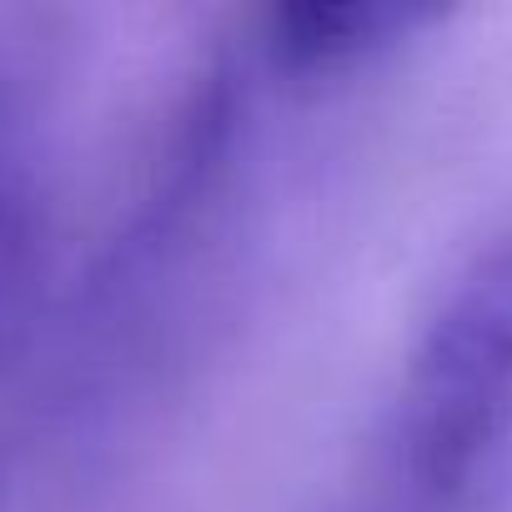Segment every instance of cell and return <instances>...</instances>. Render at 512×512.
I'll list each match as a JSON object with an SVG mask.
<instances>
[{
  "mask_svg": "<svg viewBox=\"0 0 512 512\" xmlns=\"http://www.w3.org/2000/svg\"><path fill=\"white\" fill-rule=\"evenodd\" d=\"M402 512H477L512 467V226L442 287L392 407Z\"/></svg>",
  "mask_w": 512,
  "mask_h": 512,
  "instance_id": "6da1fadb",
  "label": "cell"
},
{
  "mask_svg": "<svg viewBox=\"0 0 512 512\" xmlns=\"http://www.w3.org/2000/svg\"><path fill=\"white\" fill-rule=\"evenodd\" d=\"M447 11L417 0H302L267 16V56L287 76H342L377 61Z\"/></svg>",
  "mask_w": 512,
  "mask_h": 512,
  "instance_id": "7a4b0ae2",
  "label": "cell"
}]
</instances>
